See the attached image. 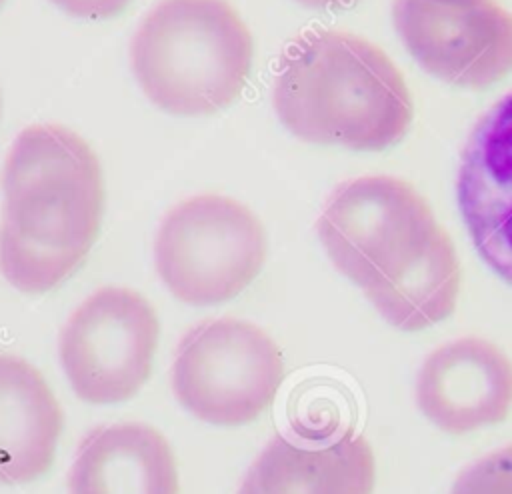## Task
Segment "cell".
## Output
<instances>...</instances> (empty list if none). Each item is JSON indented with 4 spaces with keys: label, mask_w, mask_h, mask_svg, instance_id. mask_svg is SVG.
<instances>
[{
    "label": "cell",
    "mask_w": 512,
    "mask_h": 494,
    "mask_svg": "<svg viewBox=\"0 0 512 494\" xmlns=\"http://www.w3.org/2000/svg\"><path fill=\"white\" fill-rule=\"evenodd\" d=\"M0 274L16 290L60 286L88 258L104 214L92 146L60 124L18 132L0 174Z\"/></svg>",
    "instance_id": "1"
},
{
    "label": "cell",
    "mask_w": 512,
    "mask_h": 494,
    "mask_svg": "<svg viewBox=\"0 0 512 494\" xmlns=\"http://www.w3.org/2000/svg\"><path fill=\"white\" fill-rule=\"evenodd\" d=\"M272 104L298 140L360 152L400 142L414 116L410 90L388 54L342 30H312L290 42Z\"/></svg>",
    "instance_id": "2"
},
{
    "label": "cell",
    "mask_w": 512,
    "mask_h": 494,
    "mask_svg": "<svg viewBox=\"0 0 512 494\" xmlns=\"http://www.w3.org/2000/svg\"><path fill=\"white\" fill-rule=\"evenodd\" d=\"M252 32L226 0H160L130 42V68L144 96L174 116H208L244 90Z\"/></svg>",
    "instance_id": "3"
},
{
    "label": "cell",
    "mask_w": 512,
    "mask_h": 494,
    "mask_svg": "<svg viewBox=\"0 0 512 494\" xmlns=\"http://www.w3.org/2000/svg\"><path fill=\"white\" fill-rule=\"evenodd\" d=\"M266 232L256 214L220 194L178 202L154 238V266L168 292L190 306L236 298L260 274Z\"/></svg>",
    "instance_id": "4"
},
{
    "label": "cell",
    "mask_w": 512,
    "mask_h": 494,
    "mask_svg": "<svg viewBox=\"0 0 512 494\" xmlns=\"http://www.w3.org/2000/svg\"><path fill=\"white\" fill-rule=\"evenodd\" d=\"M284 380L276 342L256 324L210 318L178 342L172 362V392L194 418L238 426L256 420Z\"/></svg>",
    "instance_id": "5"
},
{
    "label": "cell",
    "mask_w": 512,
    "mask_h": 494,
    "mask_svg": "<svg viewBox=\"0 0 512 494\" xmlns=\"http://www.w3.org/2000/svg\"><path fill=\"white\" fill-rule=\"evenodd\" d=\"M160 322L154 306L126 286L84 298L58 336V360L72 392L88 404L130 400L152 372Z\"/></svg>",
    "instance_id": "6"
},
{
    "label": "cell",
    "mask_w": 512,
    "mask_h": 494,
    "mask_svg": "<svg viewBox=\"0 0 512 494\" xmlns=\"http://www.w3.org/2000/svg\"><path fill=\"white\" fill-rule=\"evenodd\" d=\"M436 226L430 204L406 180L360 176L332 190L316 232L336 270L366 290L404 262Z\"/></svg>",
    "instance_id": "7"
},
{
    "label": "cell",
    "mask_w": 512,
    "mask_h": 494,
    "mask_svg": "<svg viewBox=\"0 0 512 494\" xmlns=\"http://www.w3.org/2000/svg\"><path fill=\"white\" fill-rule=\"evenodd\" d=\"M408 54L432 76L484 88L512 72V12L496 0H392Z\"/></svg>",
    "instance_id": "8"
},
{
    "label": "cell",
    "mask_w": 512,
    "mask_h": 494,
    "mask_svg": "<svg viewBox=\"0 0 512 494\" xmlns=\"http://www.w3.org/2000/svg\"><path fill=\"white\" fill-rule=\"evenodd\" d=\"M456 200L480 258L512 284V92L488 108L468 134Z\"/></svg>",
    "instance_id": "9"
},
{
    "label": "cell",
    "mask_w": 512,
    "mask_h": 494,
    "mask_svg": "<svg viewBox=\"0 0 512 494\" xmlns=\"http://www.w3.org/2000/svg\"><path fill=\"white\" fill-rule=\"evenodd\" d=\"M416 404L448 434L498 424L512 408V362L496 344L478 336L446 342L420 366Z\"/></svg>",
    "instance_id": "10"
},
{
    "label": "cell",
    "mask_w": 512,
    "mask_h": 494,
    "mask_svg": "<svg viewBox=\"0 0 512 494\" xmlns=\"http://www.w3.org/2000/svg\"><path fill=\"white\" fill-rule=\"evenodd\" d=\"M374 482V452L360 434H276L248 466L236 494H372Z\"/></svg>",
    "instance_id": "11"
},
{
    "label": "cell",
    "mask_w": 512,
    "mask_h": 494,
    "mask_svg": "<svg viewBox=\"0 0 512 494\" xmlns=\"http://www.w3.org/2000/svg\"><path fill=\"white\" fill-rule=\"evenodd\" d=\"M68 494H178L174 452L148 424L98 426L76 448Z\"/></svg>",
    "instance_id": "12"
},
{
    "label": "cell",
    "mask_w": 512,
    "mask_h": 494,
    "mask_svg": "<svg viewBox=\"0 0 512 494\" xmlns=\"http://www.w3.org/2000/svg\"><path fill=\"white\" fill-rule=\"evenodd\" d=\"M62 410L38 368L0 352V484L40 478L54 460Z\"/></svg>",
    "instance_id": "13"
},
{
    "label": "cell",
    "mask_w": 512,
    "mask_h": 494,
    "mask_svg": "<svg viewBox=\"0 0 512 494\" xmlns=\"http://www.w3.org/2000/svg\"><path fill=\"white\" fill-rule=\"evenodd\" d=\"M460 292V262L442 226L390 274L364 290L378 314L394 328L416 332L446 320Z\"/></svg>",
    "instance_id": "14"
},
{
    "label": "cell",
    "mask_w": 512,
    "mask_h": 494,
    "mask_svg": "<svg viewBox=\"0 0 512 494\" xmlns=\"http://www.w3.org/2000/svg\"><path fill=\"white\" fill-rule=\"evenodd\" d=\"M450 494H512V444L484 454L462 470Z\"/></svg>",
    "instance_id": "15"
},
{
    "label": "cell",
    "mask_w": 512,
    "mask_h": 494,
    "mask_svg": "<svg viewBox=\"0 0 512 494\" xmlns=\"http://www.w3.org/2000/svg\"><path fill=\"white\" fill-rule=\"evenodd\" d=\"M60 12L82 20H106L118 16L132 0H50Z\"/></svg>",
    "instance_id": "16"
},
{
    "label": "cell",
    "mask_w": 512,
    "mask_h": 494,
    "mask_svg": "<svg viewBox=\"0 0 512 494\" xmlns=\"http://www.w3.org/2000/svg\"><path fill=\"white\" fill-rule=\"evenodd\" d=\"M294 2L310 10H344L358 4L360 0H294Z\"/></svg>",
    "instance_id": "17"
},
{
    "label": "cell",
    "mask_w": 512,
    "mask_h": 494,
    "mask_svg": "<svg viewBox=\"0 0 512 494\" xmlns=\"http://www.w3.org/2000/svg\"><path fill=\"white\" fill-rule=\"evenodd\" d=\"M0 110H2V96H0Z\"/></svg>",
    "instance_id": "18"
},
{
    "label": "cell",
    "mask_w": 512,
    "mask_h": 494,
    "mask_svg": "<svg viewBox=\"0 0 512 494\" xmlns=\"http://www.w3.org/2000/svg\"><path fill=\"white\" fill-rule=\"evenodd\" d=\"M4 2H6V0H0V8H2V4H4Z\"/></svg>",
    "instance_id": "19"
}]
</instances>
